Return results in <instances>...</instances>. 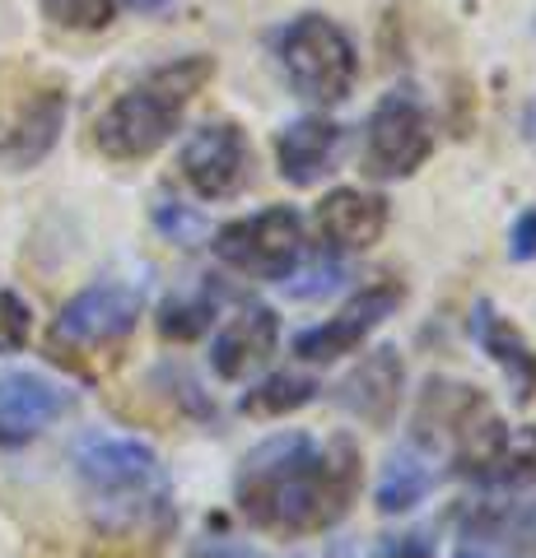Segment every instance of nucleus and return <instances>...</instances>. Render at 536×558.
Returning a JSON list of instances; mask_svg holds the SVG:
<instances>
[{"label":"nucleus","instance_id":"1","mask_svg":"<svg viewBox=\"0 0 536 558\" xmlns=\"http://www.w3.org/2000/svg\"><path fill=\"white\" fill-rule=\"evenodd\" d=\"M359 494V447L350 438L275 433L257 442L234 475V502L248 526L299 539L332 531Z\"/></svg>","mask_w":536,"mask_h":558},{"label":"nucleus","instance_id":"2","mask_svg":"<svg viewBox=\"0 0 536 558\" xmlns=\"http://www.w3.org/2000/svg\"><path fill=\"white\" fill-rule=\"evenodd\" d=\"M75 480L103 531H145L172 517V488L159 451L122 433H84L71 451Z\"/></svg>","mask_w":536,"mask_h":558},{"label":"nucleus","instance_id":"3","mask_svg":"<svg viewBox=\"0 0 536 558\" xmlns=\"http://www.w3.org/2000/svg\"><path fill=\"white\" fill-rule=\"evenodd\" d=\"M215 80L211 57H178L150 70L141 84H131L122 98H112L94 121V145L112 163H141L159 154L172 131L182 126V112L205 84Z\"/></svg>","mask_w":536,"mask_h":558},{"label":"nucleus","instance_id":"4","mask_svg":"<svg viewBox=\"0 0 536 558\" xmlns=\"http://www.w3.org/2000/svg\"><path fill=\"white\" fill-rule=\"evenodd\" d=\"M275 51H281V70L289 89L303 102L336 108V102L350 98L359 80V57H355V43L341 33V24H332L326 14H299L281 33Z\"/></svg>","mask_w":536,"mask_h":558},{"label":"nucleus","instance_id":"5","mask_svg":"<svg viewBox=\"0 0 536 558\" xmlns=\"http://www.w3.org/2000/svg\"><path fill=\"white\" fill-rule=\"evenodd\" d=\"M453 475L476 488H523L536 480V424H504L480 405L453 438Z\"/></svg>","mask_w":536,"mask_h":558},{"label":"nucleus","instance_id":"6","mask_svg":"<svg viewBox=\"0 0 536 558\" xmlns=\"http://www.w3.org/2000/svg\"><path fill=\"white\" fill-rule=\"evenodd\" d=\"M215 256L248 279H289L303 260V219L289 205L257 209L215 233Z\"/></svg>","mask_w":536,"mask_h":558},{"label":"nucleus","instance_id":"7","mask_svg":"<svg viewBox=\"0 0 536 558\" xmlns=\"http://www.w3.org/2000/svg\"><path fill=\"white\" fill-rule=\"evenodd\" d=\"M429 149H434V131H429L420 98L410 89H396L378 102L365 135V172L373 182L410 178L429 159Z\"/></svg>","mask_w":536,"mask_h":558},{"label":"nucleus","instance_id":"8","mask_svg":"<svg viewBox=\"0 0 536 558\" xmlns=\"http://www.w3.org/2000/svg\"><path fill=\"white\" fill-rule=\"evenodd\" d=\"M141 312H145V289L141 284L103 279V284H90L61 307L51 336H57V344H75V349L112 344V340L131 336L135 322H141Z\"/></svg>","mask_w":536,"mask_h":558},{"label":"nucleus","instance_id":"9","mask_svg":"<svg viewBox=\"0 0 536 558\" xmlns=\"http://www.w3.org/2000/svg\"><path fill=\"white\" fill-rule=\"evenodd\" d=\"M178 168L187 186L196 191L201 201H229L248 186L252 178V149L248 135L234 126V121H205L187 135V145L178 154Z\"/></svg>","mask_w":536,"mask_h":558},{"label":"nucleus","instance_id":"10","mask_svg":"<svg viewBox=\"0 0 536 558\" xmlns=\"http://www.w3.org/2000/svg\"><path fill=\"white\" fill-rule=\"evenodd\" d=\"M402 299H406V289L396 284V279H378V284L359 289L336 317L299 330V336H294V354H299L303 363H336L345 354H355V349L365 344L396 307H402Z\"/></svg>","mask_w":536,"mask_h":558},{"label":"nucleus","instance_id":"11","mask_svg":"<svg viewBox=\"0 0 536 558\" xmlns=\"http://www.w3.org/2000/svg\"><path fill=\"white\" fill-rule=\"evenodd\" d=\"M75 391L61 387L57 377L33 368H5L0 373V447H24L47 424L71 414Z\"/></svg>","mask_w":536,"mask_h":558},{"label":"nucleus","instance_id":"12","mask_svg":"<svg viewBox=\"0 0 536 558\" xmlns=\"http://www.w3.org/2000/svg\"><path fill=\"white\" fill-rule=\"evenodd\" d=\"M65 126V94L61 89H38L33 98H24L14 117L0 131V168L10 172H28L38 168L61 140Z\"/></svg>","mask_w":536,"mask_h":558},{"label":"nucleus","instance_id":"13","mask_svg":"<svg viewBox=\"0 0 536 558\" xmlns=\"http://www.w3.org/2000/svg\"><path fill=\"white\" fill-rule=\"evenodd\" d=\"M275 344H281V322H275V312L266 303H243L215 336L211 368L224 381H243L248 373H257L275 354Z\"/></svg>","mask_w":536,"mask_h":558},{"label":"nucleus","instance_id":"14","mask_svg":"<svg viewBox=\"0 0 536 558\" xmlns=\"http://www.w3.org/2000/svg\"><path fill=\"white\" fill-rule=\"evenodd\" d=\"M318 233L336 252H365L388 233V201L378 191L336 186L318 205Z\"/></svg>","mask_w":536,"mask_h":558},{"label":"nucleus","instance_id":"15","mask_svg":"<svg viewBox=\"0 0 536 558\" xmlns=\"http://www.w3.org/2000/svg\"><path fill=\"white\" fill-rule=\"evenodd\" d=\"M341 140L345 131L326 117H299L275 135V163H281V178L289 186H313L341 159Z\"/></svg>","mask_w":536,"mask_h":558},{"label":"nucleus","instance_id":"16","mask_svg":"<svg viewBox=\"0 0 536 558\" xmlns=\"http://www.w3.org/2000/svg\"><path fill=\"white\" fill-rule=\"evenodd\" d=\"M402 387H406V363H402V354H396V349H369V354L359 359V368L336 387V400L355 418H365V424L383 428L388 418L396 414Z\"/></svg>","mask_w":536,"mask_h":558},{"label":"nucleus","instance_id":"17","mask_svg":"<svg viewBox=\"0 0 536 558\" xmlns=\"http://www.w3.org/2000/svg\"><path fill=\"white\" fill-rule=\"evenodd\" d=\"M466 330H472V340L499 363V373L509 377L517 405H527L536 396V349L523 340V330H517L509 317H499L495 303H476Z\"/></svg>","mask_w":536,"mask_h":558},{"label":"nucleus","instance_id":"18","mask_svg":"<svg viewBox=\"0 0 536 558\" xmlns=\"http://www.w3.org/2000/svg\"><path fill=\"white\" fill-rule=\"evenodd\" d=\"M429 488H434V447H425L420 438H406L388 457L383 480H378V512H410Z\"/></svg>","mask_w":536,"mask_h":558},{"label":"nucleus","instance_id":"19","mask_svg":"<svg viewBox=\"0 0 536 558\" xmlns=\"http://www.w3.org/2000/svg\"><path fill=\"white\" fill-rule=\"evenodd\" d=\"M224 299H229V289H224L219 279H201L196 289L172 293V299L159 307V336L164 340H196V336H205L211 322L219 317Z\"/></svg>","mask_w":536,"mask_h":558},{"label":"nucleus","instance_id":"20","mask_svg":"<svg viewBox=\"0 0 536 558\" xmlns=\"http://www.w3.org/2000/svg\"><path fill=\"white\" fill-rule=\"evenodd\" d=\"M318 391L322 387H318L313 377L275 373V377L262 381V387H252L243 400H238V410H243V414H289V410H303Z\"/></svg>","mask_w":536,"mask_h":558},{"label":"nucleus","instance_id":"21","mask_svg":"<svg viewBox=\"0 0 536 558\" xmlns=\"http://www.w3.org/2000/svg\"><path fill=\"white\" fill-rule=\"evenodd\" d=\"M43 14L57 28H71V33H98L112 24V0H38Z\"/></svg>","mask_w":536,"mask_h":558},{"label":"nucleus","instance_id":"22","mask_svg":"<svg viewBox=\"0 0 536 558\" xmlns=\"http://www.w3.org/2000/svg\"><path fill=\"white\" fill-rule=\"evenodd\" d=\"M33 336V307L14 289H0V359L20 354Z\"/></svg>","mask_w":536,"mask_h":558},{"label":"nucleus","instance_id":"23","mask_svg":"<svg viewBox=\"0 0 536 558\" xmlns=\"http://www.w3.org/2000/svg\"><path fill=\"white\" fill-rule=\"evenodd\" d=\"M154 223H159V233H164V238L182 242V247H192V242L205 233V223H201L196 209H187L182 201H168V196L154 205Z\"/></svg>","mask_w":536,"mask_h":558},{"label":"nucleus","instance_id":"24","mask_svg":"<svg viewBox=\"0 0 536 558\" xmlns=\"http://www.w3.org/2000/svg\"><path fill=\"white\" fill-rule=\"evenodd\" d=\"M369 558H434V539H429V531H406L383 539Z\"/></svg>","mask_w":536,"mask_h":558},{"label":"nucleus","instance_id":"25","mask_svg":"<svg viewBox=\"0 0 536 558\" xmlns=\"http://www.w3.org/2000/svg\"><path fill=\"white\" fill-rule=\"evenodd\" d=\"M341 279H345V270L336 266V260H322V266L308 270V284H289V293H299V299H318V293H332Z\"/></svg>","mask_w":536,"mask_h":558},{"label":"nucleus","instance_id":"26","mask_svg":"<svg viewBox=\"0 0 536 558\" xmlns=\"http://www.w3.org/2000/svg\"><path fill=\"white\" fill-rule=\"evenodd\" d=\"M509 252H513V260H536V209L517 215L513 233H509Z\"/></svg>","mask_w":536,"mask_h":558},{"label":"nucleus","instance_id":"27","mask_svg":"<svg viewBox=\"0 0 536 558\" xmlns=\"http://www.w3.org/2000/svg\"><path fill=\"white\" fill-rule=\"evenodd\" d=\"M187 558H266V554H257L252 545H234V539H201Z\"/></svg>","mask_w":536,"mask_h":558},{"label":"nucleus","instance_id":"28","mask_svg":"<svg viewBox=\"0 0 536 558\" xmlns=\"http://www.w3.org/2000/svg\"><path fill=\"white\" fill-rule=\"evenodd\" d=\"M127 5H131V10H164L168 0H127Z\"/></svg>","mask_w":536,"mask_h":558},{"label":"nucleus","instance_id":"29","mask_svg":"<svg viewBox=\"0 0 536 558\" xmlns=\"http://www.w3.org/2000/svg\"><path fill=\"white\" fill-rule=\"evenodd\" d=\"M457 558H499V554H490V549H476V545H466Z\"/></svg>","mask_w":536,"mask_h":558}]
</instances>
